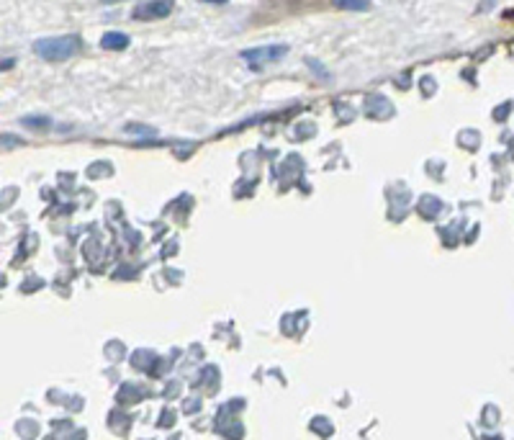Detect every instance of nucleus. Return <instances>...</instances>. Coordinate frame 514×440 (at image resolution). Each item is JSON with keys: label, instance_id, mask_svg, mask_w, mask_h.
<instances>
[{"label": "nucleus", "instance_id": "obj_1", "mask_svg": "<svg viewBox=\"0 0 514 440\" xmlns=\"http://www.w3.org/2000/svg\"><path fill=\"white\" fill-rule=\"evenodd\" d=\"M83 47L80 36L75 34H67V36H52V39H39L34 44V52L47 59V62H62V59H70L75 57Z\"/></svg>", "mask_w": 514, "mask_h": 440}, {"label": "nucleus", "instance_id": "obj_2", "mask_svg": "<svg viewBox=\"0 0 514 440\" xmlns=\"http://www.w3.org/2000/svg\"><path fill=\"white\" fill-rule=\"evenodd\" d=\"M285 55H288V47H285V44H265V47L245 49V52H242V59H250L252 64H268V62H278V59Z\"/></svg>", "mask_w": 514, "mask_h": 440}, {"label": "nucleus", "instance_id": "obj_3", "mask_svg": "<svg viewBox=\"0 0 514 440\" xmlns=\"http://www.w3.org/2000/svg\"><path fill=\"white\" fill-rule=\"evenodd\" d=\"M173 0H147L142 6H136L131 18L136 21H155V18H165L173 13Z\"/></svg>", "mask_w": 514, "mask_h": 440}, {"label": "nucleus", "instance_id": "obj_4", "mask_svg": "<svg viewBox=\"0 0 514 440\" xmlns=\"http://www.w3.org/2000/svg\"><path fill=\"white\" fill-rule=\"evenodd\" d=\"M129 34L124 31H106L101 36V47L108 49V52H119V49H127L129 47Z\"/></svg>", "mask_w": 514, "mask_h": 440}, {"label": "nucleus", "instance_id": "obj_5", "mask_svg": "<svg viewBox=\"0 0 514 440\" xmlns=\"http://www.w3.org/2000/svg\"><path fill=\"white\" fill-rule=\"evenodd\" d=\"M332 3L342 10H368L371 8V0H332Z\"/></svg>", "mask_w": 514, "mask_h": 440}, {"label": "nucleus", "instance_id": "obj_6", "mask_svg": "<svg viewBox=\"0 0 514 440\" xmlns=\"http://www.w3.org/2000/svg\"><path fill=\"white\" fill-rule=\"evenodd\" d=\"M24 124L26 127H34V129H44V127H49L52 121H49L47 116H26Z\"/></svg>", "mask_w": 514, "mask_h": 440}, {"label": "nucleus", "instance_id": "obj_7", "mask_svg": "<svg viewBox=\"0 0 514 440\" xmlns=\"http://www.w3.org/2000/svg\"><path fill=\"white\" fill-rule=\"evenodd\" d=\"M306 62H308V67H311V70L317 72V75H322L324 80H329V72H327L324 67H322V64H317V62H314V59H306Z\"/></svg>", "mask_w": 514, "mask_h": 440}, {"label": "nucleus", "instance_id": "obj_8", "mask_svg": "<svg viewBox=\"0 0 514 440\" xmlns=\"http://www.w3.org/2000/svg\"><path fill=\"white\" fill-rule=\"evenodd\" d=\"M13 62H16L13 57H6V59H3V70H8V67H13Z\"/></svg>", "mask_w": 514, "mask_h": 440}, {"label": "nucleus", "instance_id": "obj_9", "mask_svg": "<svg viewBox=\"0 0 514 440\" xmlns=\"http://www.w3.org/2000/svg\"><path fill=\"white\" fill-rule=\"evenodd\" d=\"M204 3H219V6H222V3H227V0H204Z\"/></svg>", "mask_w": 514, "mask_h": 440}, {"label": "nucleus", "instance_id": "obj_10", "mask_svg": "<svg viewBox=\"0 0 514 440\" xmlns=\"http://www.w3.org/2000/svg\"><path fill=\"white\" fill-rule=\"evenodd\" d=\"M103 3H121V0H103Z\"/></svg>", "mask_w": 514, "mask_h": 440}]
</instances>
